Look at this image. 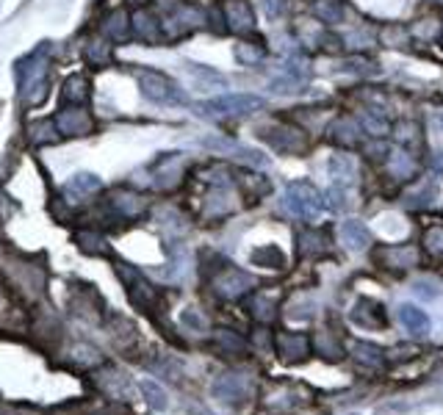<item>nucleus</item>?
<instances>
[{"mask_svg":"<svg viewBox=\"0 0 443 415\" xmlns=\"http://www.w3.org/2000/svg\"><path fill=\"white\" fill-rule=\"evenodd\" d=\"M327 172H330L332 183L338 186H352L355 178H357V161L346 152H335L327 161Z\"/></svg>","mask_w":443,"mask_h":415,"instance_id":"nucleus-12","label":"nucleus"},{"mask_svg":"<svg viewBox=\"0 0 443 415\" xmlns=\"http://www.w3.org/2000/svg\"><path fill=\"white\" fill-rule=\"evenodd\" d=\"M343 42H346V45H352V47H357V50H366V47H371L374 36H371L366 28H363V31H360V28H355L352 33H346V39H343Z\"/></svg>","mask_w":443,"mask_h":415,"instance_id":"nucleus-38","label":"nucleus"},{"mask_svg":"<svg viewBox=\"0 0 443 415\" xmlns=\"http://www.w3.org/2000/svg\"><path fill=\"white\" fill-rule=\"evenodd\" d=\"M325 197H327V200H325V205L332 208V210H346V208H349V200H346V186H338V183H335Z\"/></svg>","mask_w":443,"mask_h":415,"instance_id":"nucleus-37","label":"nucleus"},{"mask_svg":"<svg viewBox=\"0 0 443 415\" xmlns=\"http://www.w3.org/2000/svg\"><path fill=\"white\" fill-rule=\"evenodd\" d=\"M203 147H208L214 152H222V155H233V158H238L244 164H252V166H263L266 164L263 152H258V150H252V147H247V144H241L235 139H227V136H208V139H203Z\"/></svg>","mask_w":443,"mask_h":415,"instance_id":"nucleus-6","label":"nucleus"},{"mask_svg":"<svg viewBox=\"0 0 443 415\" xmlns=\"http://www.w3.org/2000/svg\"><path fill=\"white\" fill-rule=\"evenodd\" d=\"M70 357H72L75 363H81V366H98V363H100V352H98L95 346H86V343H78Z\"/></svg>","mask_w":443,"mask_h":415,"instance_id":"nucleus-34","label":"nucleus"},{"mask_svg":"<svg viewBox=\"0 0 443 415\" xmlns=\"http://www.w3.org/2000/svg\"><path fill=\"white\" fill-rule=\"evenodd\" d=\"M380 39H382V45H388V47H405L407 31H405V25H388V28H382Z\"/></svg>","mask_w":443,"mask_h":415,"instance_id":"nucleus-31","label":"nucleus"},{"mask_svg":"<svg viewBox=\"0 0 443 415\" xmlns=\"http://www.w3.org/2000/svg\"><path fill=\"white\" fill-rule=\"evenodd\" d=\"M255 280L247 274V272H241V269H235L233 263H227V266H219V272H217V277H214V291L224 297V299H238L241 294H247L249 291V285H252Z\"/></svg>","mask_w":443,"mask_h":415,"instance_id":"nucleus-5","label":"nucleus"},{"mask_svg":"<svg viewBox=\"0 0 443 415\" xmlns=\"http://www.w3.org/2000/svg\"><path fill=\"white\" fill-rule=\"evenodd\" d=\"M258 136L269 144V150L280 152V155H302L308 150V139L300 127L294 125H280V122H272V125H263L258 127Z\"/></svg>","mask_w":443,"mask_h":415,"instance_id":"nucleus-3","label":"nucleus"},{"mask_svg":"<svg viewBox=\"0 0 443 415\" xmlns=\"http://www.w3.org/2000/svg\"><path fill=\"white\" fill-rule=\"evenodd\" d=\"M89 58H92V61H106V58H109V45H106V42H92Z\"/></svg>","mask_w":443,"mask_h":415,"instance_id":"nucleus-46","label":"nucleus"},{"mask_svg":"<svg viewBox=\"0 0 443 415\" xmlns=\"http://www.w3.org/2000/svg\"><path fill=\"white\" fill-rule=\"evenodd\" d=\"M222 11H224V22H227L230 31H235V33L252 31L255 17H252V8H249L247 0H227Z\"/></svg>","mask_w":443,"mask_h":415,"instance_id":"nucleus-8","label":"nucleus"},{"mask_svg":"<svg viewBox=\"0 0 443 415\" xmlns=\"http://www.w3.org/2000/svg\"><path fill=\"white\" fill-rule=\"evenodd\" d=\"M141 391L147 393V399H150V405H153V407H158V410H164V407H166V393H164L161 388H155L153 382H147V379H144V382H141Z\"/></svg>","mask_w":443,"mask_h":415,"instance_id":"nucleus-41","label":"nucleus"},{"mask_svg":"<svg viewBox=\"0 0 443 415\" xmlns=\"http://www.w3.org/2000/svg\"><path fill=\"white\" fill-rule=\"evenodd\" d=\"M297 42L300 45H308V47H325V42H330L327 31H325V22L319 19H300L297 22Z\"/></svg>","mask_w":443,"mask_h":415,"instance_id":"nucleus-19","label":"nucleus"},{"mask_svg":"<svg viewBox=\"0 0 443 415\" xmlns=\"http://www.w3.org/2000/svg\"><path fill=\"white\" fill-rule=\"evenodd\" d=\"M349 318H352L357 327H363V329H380V327L388 324L385 308H382L380 302H371V299H360V302L352 308Z\"/></svg>","mask_w":443,"mask_h":415,"instance_id":"nucleus-7","label":"nucleus"},{"mask_svg":"<svg viewBox=\"0 0 443 415\" xmlns=\"http://www.w3.org/2000/svg\"><path fill=\"white\" fill-rule=\"evenodd\" d=\"M355 357H357L360 363H366V366H382L385 352H382L380 346H374V343H357Z\"/></svg>","mask_w":443,"mask_h":415,"instance_id":"nucleus-30","label":"nucleus"},{"mask_svg":"<svg viewBox=\"0 0 443 415\" xmlns=\"http://www.w3.org/2000/svg\"><path fill=\"white\" fill-rule=\"evenodd\" d=\"M75 241H81V249H84V252H92V255H103V252H109V249H106V241H103L100 235L81 233Z\"/></svg>","mask_w":443,"mask_h":415,"instance_id":"nucleus-36","label":"nucleus"},{"mask_svg":"<svg viewBox=\"0 0 443 415\" xmlns=\"http://www.w3.org/2000/svg\"><path fill=\"white\" fill-rule=\"evenodd\" d=\"M385 166H388V172H391L394 178H399V180H410V178L419 172L416 158H413L405 147H402V150H391L388 158H385Z\"/></svg>","mask_w":443,"mask_h":415,"instance_id":"nucleus-16","label":"nucleus"},{"mask_svg":"<svg viewBox=\"0 0 443 415\" xmlns=\"http://www.w3.org/2000/svg\"><path fill=\"white\" fill-rule=\"evenodd\" d=\"M217 340L227 352H244V340L235 332H230V329H217Z\"/></svg>","mask_w":443,"mask_h":415,"instance_id":"nucleus-39","label":"nucleus"},{"mask_svg":"<svg viewBox=\"0 0 443 415\" xmlns=\"http://www.w3.org/2000/svg\"><path fill=\"white\" fill-rule=\"evenodd\" d=\"M56 127L64 136H86L92 130V119L84 108H67L56 116Z\"/></svg>","mask_w":443,"mask_h":415,"instance_id":"nucleus-9","label":"nucleus"},{"mask_svg":"<svg viewBox=\"0 0 443 415\" xmlns=\"http://www.w3.org/2000/svg\"><path fill=\"white\" fill-rule=\"evenodd\" d=\"M64 97H67L70 103H84V100L89 97V84H86V78H81V75L70 78L67 86H64Z\"/></svg>","mask_w":443,"mask_h":415,"instance_id":"nucleus-29","label":"nucleus"},{"mask_svg":"<svg viewBox=\"0 0 443 415\" xmlns=\"http://www.w3.org/2000/svg\"><path fill=\"white\" fill-rule=\"evenodd\" d=\"M130 25H133V33L139 39H144V42H158L161 33H164L161 19L155 14H150V11H136L133 19H130Z\"/></svg>","mask_w":443,"mask_h":415,"instance_id":"nucleus-17","label":"nucleus"},{"mask_svg":"<svg viewBox=\"0 0 443 415\" xmlns=\"http://www.w3.org/2000/svg\"><path fill=\"white\" fill-rule=\"evenodd\" d=\"M183 321H186V324H192V327H197V329H203V318H200L194 311L183 313Z\"/></svg>","mask_w":443,"mask_h":415,"instance_id":"nucleus-47","label":"nucleus"},{"mask_svg":"<svg viewBox=\"0 0 443 415\" xmlns=\"http://www.w3.org/2000/svg\"><path fill=\"white\" fill-rule=\"evenodd\" d=\"M28 139L33 141V144H50L56 136H53V125L50 122H33L31 127H28Z\"/></svg>","mask_w":443,"mask_h":415,"instance_id":"nucleus-33","label":"nucleus"},{"mask_svg":"<svg viewBox=\"0 0 443 415\" xmlns=\"http://www.w3.org/2000/svg\"><path fill=\"white\" fill-rule=\"evenodd\" d=\"M98 189H100V180L95 175H75L70 183V191H78V194H92Z\"/></svg>","mask_w":443,"mask_h":415,"instance_id":"nucleus-35","label":"nucleus"},{"mask_svg":"<svg viewBox=\"0 0 443 415\" xmlns=\"http://www.w3.org/2000/svg\"><path fill=\"white\" fill-rule=\"evenodd\" d=\"M316 352H322V354L330 357V360H338V357H341V346L332 343L330 335H319V338H316Z\"/></svg>","mask_w":443,"mask_h":415,"instance_id":"nucleus-42","label":"nucleus"},{"mask_svg":"<svg viewBox=\"0 0 443 415\" xmlns=\"http://www.w3.org/2000/svg\"><path fill=\"white\" fill-rule=\"evenodd\" d=\"M377 258L388 266V269H413L419 263V249L416 246H382L377 252Z\"/></svg>","mask_w":443,"mask_h":415,"instance_id":"nucleus-10","label":"nucleus"},{"mask_svg":"<svg viewBox=\"0 0 443 415\" xmlns=\"http://www.w3.org/2000/svg\"><path fill=\"white\" fill-rule=\"evenodd\" d=\"M338 235H341V241H343L349 249H366V246L371 244V230H368L363 221H357V219H346V221L338 227Z\"/></svg>","mask_w":443,"mask_h":415,"instance_id":"nucleus-15","label":"nucleus"},{"mask_svg":"<svg viewBox=\"0 0 443 415\" xmlns=\"http://www.w3.org/2000/svg\"><path fill=\"white\" fill-rule=\"evenodd\" d=\"M247 311H249V315H252L255 321H272V315H274V302H272L269 294H255V297L247 302Z\"/></svg>","mask_w":443,"mask_h":415,"instance_id":"nucleus-28","label":"nucleus"},{"mask_svg":"<svg viewBox=\"0 0 443 415\" xmlns=\"http://www.w3.org/2000/svg\"><path fill=\"white\" fill-rule=\"evenodd\" d=\"M396 130H399V133H396V139L405 144V150H407L413 141H419V127H416L413 122H405V125H399Z\"/></svg>","mask_w":443,"mask_h":415,"instance_id":"nucleus-43","label":"nucleus"},{"mask_svg":"<svg viewBox=\"0 0 443 415\" xmlns=\"http://www.w3.org/2000/svg\"><path fill=\"white\" fill-rule=\"evenodd\" d=\"M313 11H316V19H322L325 25L343 22V17H346V6H343V0H319Z\"/></svg>","mask_w":443,"mask_h":415,"instance_id":"nucleus-23","label":"nucleus"},{"mask_svg":"<svg viewBox=\"0 0 443 415\" xmlns=\"http://www.w3.org/2000/svg\"><path fill=\"white\" fill-rule=\"evenodd\" d=\"M111 205H114V210H116L119 216H139V213L144 210V200H141L139 194L122 191V194H114Z\"/></svg>","mask_w":443,"mask_h":415,"instance_id":"nucleus-25","label":"nucleus"},{"mask_svg":"<svg viewBox=\"0 0 443 415\" xmlns=\"http://www.w3.org/2000/svg\"><path fill=\"white\" fill-rule=\"evenodd\" d=\"M249 258H252V263L261 266V269H283V266H286V255H283L280 246H274V244H263V246L252 249Z\"/></svg>","mask_w":443,"mask_h":415,"instance_id":"nucleus-21","label":"nucleus"},{"mask_svg":"<svg viewBox=\"0 0 443 415\" xmlns=\"http://www.w3.org/2000/svg\"><path fill=\"white\" fill-rule=\"evenodd\" d=\"M363 133H366V130H363L360 119H352V116H338L330 125V139L335 144H346V147L360 144V136H363Z\"/></svg>","mask_w":443,"mask_h":415,"instance_id":"nucleus-13","label":"nucleus"},{"mask_svg":"<svg viewBox=\"0 0 443 415\" xmlns=\"http://www.w3.org/2000/svg\"><path fill=\"white\" fill-rule=\"evenodd\" d=\"M280 205L286 208L291 216H297V219H316L322 213V208H325V197H322V191L313 183L294 180V183L286 186Z\"/></svg>","mask_w":443,"mask_h":415,"instance_id":"nucleus-1","label":"nucleus"},{"mask_svg":"<svg viewBox=\"0 0 443 415\" xmlns=\"http://www.w3.org/2000/svg\"><path fill=\"white\" fill-rule=\"evenodd\" d=\"M399 318L413 335H427L430 332V315L416 305H399Z\"/></svg>","mask_w":443,"mask_h":415,"instance_id":"nucleus-20","label":"nucleus"},{"mask_svg":"<svg viewBox=\"0 0 443 415\" xmlns=\"http://www.w3.org/2000/svg\"><path fill=\"white\" fill-rule=\"evenodd\" d=\"M258 6H261L266 19H277L283 14V8H286V0H258Z\"/></svg>","mask_w":443,"mask_h":415,"instance_id":"nucleus-44","label":"nucleus"},{"mask_svg":"<svg viewBox=\"0 0 443 415\" xmlns=\"http://www.w3.org/2000/svg\"><path fill=\"white\" fill-rule=\"evenodd\" d=\"M235 58L244 64V67H255L266 58V47L263 45H255V42H238L235 45Z\"/></svg>","mask_w":443,"mask_h":415,"instance_id":"nucleus-26","label":"nucleus"},{"mask_svg":"<svg viewBox=\"0 0 443 415\" xmlns=\"http://www.w3.org/2000/svg\"><path fill=\"white\" fill-rule=\"evenodd\" d=\"M136 78H139V89H141V95H144L147 100H153V103H161V105L186 103V95H183V89H180V86H178L172 78H166L164 72L141 70Z\"/></svg>","mask_w":443,"mask_h":415,"instance_id":"nucleus-4","label":"nucleus"},{"mask_svg":"<svg viewBox=\"0 0 443 415\" xmlns=\"http://www.w3.org/2000/svg\"><path fill=\"white\" fill-rule=\"evenodd\" d=\"M346 70L355 72V75H377L380 72L377 64L368 61V58H352V61H346Z\"/></svg>","mask_w":443,"mask_h":415,"instance_id":"nucleus-40","label":"nucleus"},{"mask_svg":"<svg viewBox=\"0 0 443 415\" xmlns=\"http://www.w3.org/2000/svg\"><path fill=\"white\" fill-rule=\"evenodd\" d=\"M424 246H427L430 255L443 258V224H435V227H430L424 233Z\"/></svg>","mask_w":443,"mask_h":415,"instance_id":"nucleus-32","label":"nucleus"},{"mask_svg":"<svg viewBox=\"0 0 443 415\" xmlns=\"http://www.w3.org/2000/svg\"><path fill=\"white\" fill-rule=\"evenodd\" d=\"M305 84H308V81H302V78H297V75L280 72L277 78H272V81H269V89H272L274 95H294V92H302V89H305Z\"/></svg>","mask_w":443,"mask_h":415,"instance_id":"nucleus-27","label":"nucleus"},{"mask_svg":"<svg viewBox=\"0 0 443 415\" xmlns=\"http://www.w3.org/2000/svg\"><path fill=\"white\" fill-rule=\"evenodd\" d=\"M277 352L286 360H302L305 354H311V338L302 332H280L277 335Z\"/></svg>","mask_w":443,"mask_h":415,"instance_id":"nucleus-11","label":"nucleus"},{"mask_svg":"<svg viewBox=\"0 0 443 415\" xmlns=\"http://www.w3.org/2000/svg\"><path fill=\"white\" fill-rule=\"evenodd\" d=\"M435 197H438V183L430 178H424V180H419L413 189H407L405 191V205L407 208H427V205H433L435 203Z\"/></svg>","mask_w":443,"mask_h":415,"instance_id":"nucleus-18","label":"nucleus"},{"mask_svg":"<svg viewBox=\"0 0 443 415\" xmlns=\"http://www.w3.org/2000/svg\"><path fill=\"white\" fill-rule=\"evenodd\" d=\"M413 291H416V294H419L421 299H435V297L441 294V291L435 288V283H427V280H421V283H416V285H413Z\"/></svg>","mask_w":443,"mask_h":415,"instance_id":"nucleus-45","label":"nucleus"},{"mask_svg":"<svg viewBox=\"0 0 443 415\" xmlns=\"http://www.w3.org/2000/svg\"><path fill=\"white\" fill-rule=\"evenodd\" d=\"M186 70H189V75H192V81H194V86H197L200 92H217V89H227V78L222 75L219 70H214V67H203V64H186Z\"/></svg>","mask_w":443,"mask_h":415,"instance_id":"nucleus-14","label":"nucleus"},{"mask_svg":"<svg viewBox=\"0 0 443 415\" xmlns=\"http://www.w3.org/2000/svg\"><path fill=\"white\" fill-rule=\"evenodd\" d=\"M357 119H360L363 130H366L368 136H374V139H382V136L388 133V119H385V113H382L380 108H366Z\"/></svg>","mask_w":443,"mask_h":415,"instance_id":"nucleus-22","label":"nucleus"},{"mask_svg":"<svg viewBox=\"0 0 443 415\" xmlns=\"http://www.w3.org/2000/svg\"><path fill=\"white\" fill-rule=\"evenodd\" d=\"M106 36H109L111 42H125L127 36H130V22H127V14L125 11H114L109 19H106Z\"/></svg>","mask_w":443,"mask_h":415,"instance_id":"nucleus-24","label":"nucleus"},{"mask_svg":"<svg viewBox=\"0 0 443 415\" xmlns=\"http://www.w3.org/2000/svg\"><path fill=\"white\" fill-rule=\"evenodd\" d=\"M266 105V100L261 95H222L214 97L208 103H200L197 111L205 113V116H227V119H235V116H249L255 111H261Z\"/></svg>","mask_w":443,"mask_h":415,"instance_id":"nucleus-2","label":"nucleus"}]
</instances>
